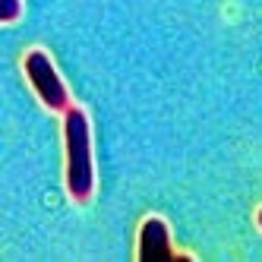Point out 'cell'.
<instances>
[{
	"mask_svg": "<svg viewBox=\"0 0 262 262\" xmlns=\"http://www.w3.org/2000/svg\"><path fill=\"white\" fill-rule=\"evenodd\" d=\"M23 70H26L32 89L38 92V98L45 101V107L57 111V114H67V111H70V92H67L63 79L57 76V70H54L48 54L38 51V48L29 51L26 60H23Z\"/></svg>",
	"mask_w": 262,
	"mask_h": 262,
	"instance_id": "2",
	"label": "cell"
},
{
	"mask_svg": "<svg viewBox=\"0 0 262 262\" xmlns=\"http://www.w3.org/2000/svg\"><path fill=\"white\" fill-rule=\"evenodd\" d=\"M259 228H262V212H259Z\"/></svg>",
	"mask_w": 262,
	"mask_h": 262,
	"instance_id": "5",
	"label": "cell"
},
{
	"mask_svg": "<svg viewBox=\"0 0 262 262\" xmlns=\"http://www.w3.org/2000/svg\"><path fill=\"white\" fill-rule=\"evenodd\" d=\"M23 16V4L19 0H0V19L4 23H16Z\"/></svg>",
	"mask_w": 262,
	"mask_h": 262,
	"instance_id": "4",
	"label": "cell"
},
{
	"mask_svg": "<svg viewBox=\"0 0 262 262\" xmlns=\"http://www.w3.org/2000/svg\"><path fill=\"white\" fill-rule=\"evenodd\" d=\"M67 133V186L76 202H89L95 190V167H92V136H89V117L79 107H70L63 117Z\"/></svg>",
	"mask_w": 262,
	"mask_h": 262,
	"instance_id": "1",
	"label": "cell"
},
{
	"mask_svg": "<svg viewBox=\"0 0 262 262\" xmlns=\"http://www.w3.org/2000/svg\"><path fill=\"white\" fill-rule=\"evenodd\" d=\"M139 262H177L180 256H174L171 250V231L161 218H145L139 228Z\"/></svg>",
	"mask_w": 262,
	"mask_h": 262,
	"instance_id": "3",
	"label": "cell"
}]
</instances>
